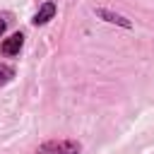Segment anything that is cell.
Listing matches in <instances>:
<instances>
[{
    "instance_id": "cell-4",
    "label": "cell",
    "mask_w": 154,
    "mask_h": 154,
    "mask_svg": "<svg viewBox=\"0 0 154 154\" xmlns=\"http://www.w3.org/2000/svg\"><path fill=\"white\" fill-rule=\"evenodd\" d=\"M96 17H101V19L108 22V24H118V26H123V29H132V22H130V19H125L123 14H116V12L106 10V7H99V10H96Z\"/></svg>"
},
{
    "instance_id": "cell-5",
    "label": "cell",
    "mask_w": 154,
    "mask_h": 154,
    "mask_svg": "<svg viewBox=\"0 0 154 154\" xmlns=\"http://www.w3.org/2000/svg\"><path fill=\"white\" fill-rule=\"evenodd\" d=\"M14 77V67L7 65V63H0V87H5L7 82H12Z\"/></svg>"
},
{
    "instance_id": "cell-2",
    "label": "cell",
    "mask_w": 154,
    "mask_h": 154,
    "mask_svg": "<svg viewBox=\"0 0 154 154\" xmlns=\"http://www.w3.org/2000/svg\"><path fill=\"white\" fill-rule=\"evenodd\" d=\"M22 46H24V34L17 31V34L7 36V38L0 43V53H2V55H19Z\"/></svg>"
},
{
    "instance_id": "cell-1",
    "label": "cell",
    "mask_w": 154,
    "mask_h": 154,
    "mask_svg": "<svg viewBox=\"0 0 154 154\" xmlns=\"http://www.w3.org/2000/svg\"><path fill=\"white\" fill-rule=\"evenodd\" d=\"M36 154H82V144L77 140H48L36 149Z\"/></svg>"
},
{
    "instance_id": "cell-6",
    "label": "cell",
    "mask_w": 154,
    "mask_h": 154,
    "mask_svg": "<svg viewBox=\"0 0 154 154\" xmlns=\"http://www.w3.org/2000/svg\"><path fill=\"white\" fill-rule=\"evenodd\" d=\"M5 29H7V19H5V17H0V36L5 34Z\"/></svg>"
},
{
    "instance_id": "cell-3",
    "label": "cell",
    "mask_w": 154,
    "mask_h": 154,
    "mask_svg": "<svg viewBox=\"0 0 154 154\" xmlns=\"http://www.w3.org/2000/svg\"><path fill=\"white\" fill-rule=\"evenodd\" d=\"M53 17H55V2H51V0H48V2H43V5L34 12L31 24H34V26H43V24H48Z\"/></svg>"
}]
</instances>
